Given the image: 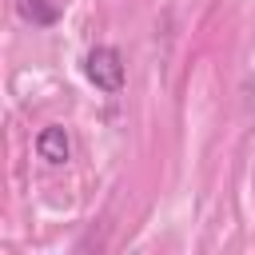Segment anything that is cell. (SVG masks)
<instances>
[{
  "label": "cell",
  "mask_w": 255,
  "mask_h": 255,
  "mask_svg": "<svg viewBox=\"0 0 255 255\" xmlns=\"http://www.w3.org/2000/svg\"><path fill=\"white\" fill-rule=\"evenodd\" d=\"M84 76L100 88V92H120L124 88V60H120V52L112 48V44H104V48H92L88 52V60H84Z\"/></svg>",
  "instance_id": "cell-1"
},
{
  "label": "cell",
  "mask_w": 255,
  "mask_h": 255,
  "mask_svg": "<svg viewBox=\"0 0 255 255\" xmlns=\"http://www.w3.org/2000/svg\"><path fill=\"white\" fill-rule=\"evenodd\" d=\"M16 8H20V16H24L28 24H36V28H48V24H56V16H60L48 0H16Z\"/></svg>",
  "instance_id": "cell-3"
},
{
  "label": "cell",
  "mask_w": 255,
  "mask_h": 255,
  "mask_svg": "<svg viewBox=\"0 0 255 255\" xmlns=\"http://www.w3.org/2000/svg\"><path fill=\"white\" fill-rule=\"evenodd\" d=\"M36 151H40V159H48V163H68V159H72L68 131L56 128V124H48V128L36 135Z\"/></svg>",
  "instance_id": "cell-2"
}]
</instances>
